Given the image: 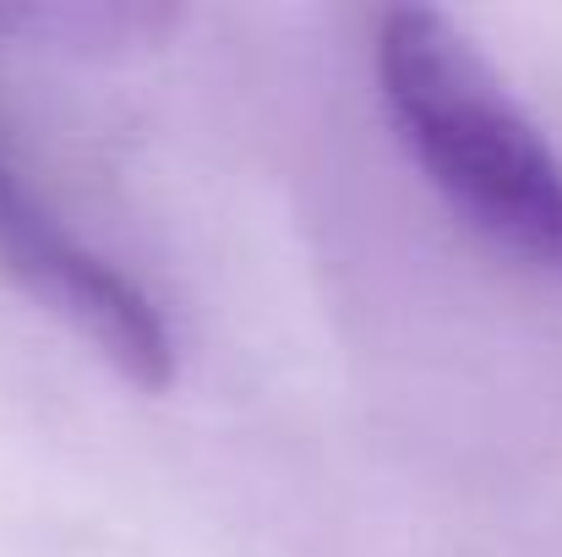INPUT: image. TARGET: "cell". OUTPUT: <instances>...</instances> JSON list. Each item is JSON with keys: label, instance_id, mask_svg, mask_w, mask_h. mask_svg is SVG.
<instances>
[{"label": "cell", "instance_id": "6da1fadb", "mask_svg": "<svg viewBox=\"0 0 562 557\" xmlns=\"http://www.w3.org/2000/svg\"><path fill=\"white\" fill-rule=\"evenodd\" d=\"M372 71L398 143L431 186L497 246L562 274V154L475 38L437 5H387Z\"/></svg>", "mask_w": 562, "mask_h": 557}, {"label": "cell", "instance_id": "7a4b0ae2", "mask_svg": "<svg viewBox=\"0 0 562 557\" xmlns=\"http://www.w3.org/2000/svg\"><path fill=\"white\" fill-rule=\"evenodd\" d=\"M0 263L66 323H77L115 367L143 388L176 377L170 312L93 241H82L22 176L0 137Z\"/></svg>", "mask_w": 562, "mask_h": 557}]
</instances>
